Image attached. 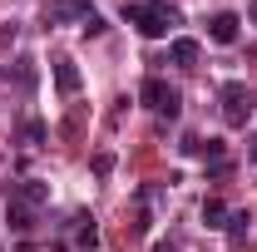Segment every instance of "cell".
Listing matches in <instances>:
<instances>
[{"label": "cell", "mask_w": 257, "mask_h": 252, "mask_svg": "<svg viewBox=\"0 0 257 252\" xmlns=\"http://www.w3.org/2000/svg\"><path fill=\"white\" fill-rule=\"evenodd\" d=\"M124 20L139 25V35L154 40V35H163L168 25H178V10H168V5H139V0H134V5H124Z\"/></svg>", "instance_id": "6da1fadb"}, {"label": "cell", "mask_w": 257, "mask_h": 252, "mask_svg": "<svg viewBox=\"0 0 257 252\" xmlns=\"http://www.w3.org/2000/svg\"><path fill=\"white\" fill-rule=\"evenodd\" d=\"M139 94H144V104H149L154 114H163V119H178V109H183V104H178V89H168L159 74H149Z\"/></svg>", "instance_id": "7a4b0ae2"}, {"label": "cell", "mask_w": 257, "mask_h": 252, "mask_svg": "<svg viewBox=\"0 0 257 252\" xmlns=\"http://www.w3.org/2000/svg\"><path fill=\"white\" fill-rule=\"evenodd\" d=\"M223 114H227V124H247V114H252V89H247L242 79L223 84Z\"/></svg>", "instance_id": "3957f363"}, {"label": "cell", "mask_w": 257, "mask_h": 252, "mask_svg": "<svg viewBox=\"0 0 257 252\" xmlns=\"http://www.w3.org/2000/svg\"><path fill=\"white\" fill-rule=\"evenodd\" d=\"M10 203H25V208H45V203H50V183H40V178H20V183L10 188Z\"/></svg>", "instance_id": "277c9868"}, {"label": "cell", "mask_w": 257, "mask_h": 252, "mask_svg": "<svg viewBox=\"0 0 257 252\" xmlns=\"http://www.w3.org/2000/svg\"><path fill=\"white\" fill-rule=\"evenodd\" d=\"M237 25H242V20H237L232 10H218V15L208 20V40H218V45H232V40H237Z\"/></svg>", "instance_id": "5b68a950"}, {"label": "cell", "mask_w": 257, "mask_h": 252, "mask_svg": "<svg viewBox=\"0 0 257 252\" xmlns=\"http://www.w3.org/2000/svg\"><path fill=\"white\" fill-rule=\"evenodd\" d=\"M168 60H173V64H183V69H193V64H198V40L178 35V40L168 45Z\"/></svg>", "instance_id": "8992f818"}, {"label": "cell", "mask_w": 257, "mask_h": 252, "mask_svg": "<svg viewBox=\"0 0 257 252\" xmlns=\"http://www.w3.org/2000/svg\"><path fill=\"white\" fill-rule=\"evenodd\" d=\"M55 84H60V94H74V89H79V69L69 60H60L55 64Z\"/></svg>", "instance_id": "52a82bcc"}, {"label": "cell", "mask_w": 257, "mask_h": 252, "mask_svg": "<svg viewBox=\"0 0 257 252\" xmlns=\"http://www.w3.org/2000/svg\"><path fill=\"white\" fill-rule=\"evenodd\" d=\"M5 218H10V227H15V232H30V227H35V208L10 203V208H5Z\"/></svg>", "instance_id": "ba28073f"}, {"label": "cell", "mask_w": 257, "mask_h": 252, "mask_svg": "<svg viewBox=\"0 0 257 252\" xmlns=\"http://www.w3.org/2000/svg\"><path fill=\"white\" fill-rule=\"evenodd\" d=\"M247 213H227V242H232V247H242V242H247Z\"/></svg>", "instance_id": "9c48e42d"}, {"label": "cell", "mask_w": 257, "mask_h": 252, "mask_svg": "<svg viewBox=\"0 0 257 252\" xmlns=\"http://www.w3.org/2000/svg\"><path fill=\"white\" fill-rule=\"evenodd\" d=\"M203 222H208V227H223V222H227V208L218 203V198H208V203H203Z\"/></svg>", "instance_id": "30bf717a"}, {"label": "cell", "mask_w": 257, "mask_h": 252, "mask_svg": "<svg viewBox=\"0 0 257 252\" xmlns=\"http://www.w3.org/2000/svg\"><path fill=\"white\" fill-rule=\"evenodd\" d=\"M79 25H84V35H104V15H99V10H89Z\"/></svg>", "instance_id": "8fae6325"}, {"label": "cell", "mask_w": 257, "mask_h": 252, "mask_svg": "<svg viewBox=\"0 0 257 252\" xmlns=\"http://www.w3.org/2000/svg\"><path fill=\"white\" fill-rule=\"evenodd\" d=\"M94 173L109 178V173H114V154H94Z\"/></svg>", "instance_id": "7c38bea8"}, {"label": "cell", "mask_w": 257, "mask_h": 252, "mask_svg": "<svg viewBox=\"0 0 257 252\" xmlns=\"http://www.w3.org/2000/svg\"><path fill=\"white\" fill-rule=\"evenodd\" d=\"M25 144L40 149V144H45V124H25Z\"/></svg>", "instance_id": "4fadbf2b"}, {"label": "cell", "mask_w": 257, "mask_h": 252, "mask_svg": "<svg viewBox=\"0 0 257 252\" xmlns=\"http://www.w3.org/2000/svg\"><path fill=\"white\" fill-rule=\"evenodd\" d=\"M154 252H183V247H178V242L168 237V242H159V247H154Z\"/></svg>", "instance_id": "5bb4252c"}, {"label": "cell", "mask_w": 257, "mask_h": 252, "mask_svg": "<svg viewBox=\"0 0 257 252\" xmlns=\"http://www.w3.org/2000/svg\"><path fill=\"white\" fill-rule=\"evenodd\" d=\"M252 158H257V144H252Z\"/></svg>", "instance_id": "9a60e30c"}]
</instances>
